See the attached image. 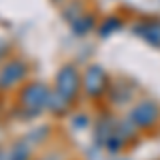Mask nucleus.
<instances>
[{
  "instance_id": "obj_1",
  "label": "nucleus",
  "mask_w": 160,
  "mask_h": 160,
  "mask_svg": "<svg viewBox=\"0 0 160 160\" xmlns=\"http://www.w3.org/2000/svg\"><path fill=\"white\" fill-rule=\"evenodd\" d=\"M49 98H51V86L45 81H38V79L26 81L17 92V100H19V107L24 109L26 118H37L43 111H47Z\"/></svg>"
},
{
  "instance_id": "obj_2",
  "label": "nucleus",
  "mask_w": 160,
  "mask_h": 160,
  "mask_svg": "<svg viewBox=\"0 0 160 160\" xmlns=\"http://www.w3.org/2000/svg\"><path fill=\"white\" fill-rule=\"evenodd\" d=\"M53 92H58L66 102L73 105L79 98V94L83 92V83H81V71L75 66L73 62H66L58 68V73L53 77Z\"/></svg>"
},
{
  "instance_id": "obj_3",
  "label": "nucleus",
  "mask_w": 160,
  "mask_h": 160,
  "mask_svg": "<svg viewBox=\"0 0 160 160\" xmlns=\"http://www.w3.org/2000/svg\"><path fill=\"white\" fill-rule=\"evenodd\" d=\"M126 118L132 122L137 130H149L160 124V102L154 98H137L130 107Z\"/></svg>"
},
{
  "instance_id": "obj_4",
  "label": "nucleus",
  "mask_w": 160,
  "mask_h": 160,
  "mask_svg": "<svg viewBox=\"0 0 160 160\" xmlns=\"http://www.w3.org/2000/svg\"><path fill=\"white\" fill-rule=\"evenodd\" d=\"M28 77V62L24 58H7L0 62V92H11L13 88H22Z\"/></svg>"
},
{
  "instance_id": "obj_5",
  "label": "nucleus",
  "mask_w": 160,
  "mask_h": 160,
  "mask_svg": "<svg viewBox=\"0 0 160 160\" xmlns=\"http://www.w3.org/2000/svg\"><path fill=\"white\" fill-rule=\"evenodd\" d=\"M81 83H83V92L90 98H98L102 94H107L111 79L100 64H88L81 71Z\"/></svg>"
},
{
  "instance_id": "obj_6",
  "label": "nucleus",
  "mask_w": 160,
  "mask_h": 160,
  "mask_svg": "<svg viewBox=\"0 0 160 160\" xmlns=\"http://www.w3.org/2000/svg\"><path fill=\"white\" fill-rule=\"evenodd\" d=\"M109 102L115 107H128L137 100V83L130 79H115L111 81L109 90Z\"/></svg>"
},
{
  "instance_id": "obj_7",
  "label": "nucleus",
  "mask_w": 160,
  "mask_h": 160,
  "mask_svg": "<svg viewBox=\"0 0 160 160\" xmlns=\"http://www.w3.org/2000/svg\"><path fill=\"white\" fill-rule=\"evenodd\" d=\"M132 32L152 47H160V17H149L132 24Z\"/></svg>"
},
{
  "instance_id": "obj_8",
  "label": "nucleus",
  "mask_w": 160,
  "mask_h": 160,
  "mask_svg": "<svg viewBox=\"0 0 160 160\" xmlns=\"http://www.w3.org/2000/svg\"><path fill=\"white\" fill-rule=\"evenodd\" d=\"M115 130H118V118L105 113V115L98 118V122L94 126V141H96L98 145H105L111 137L115 135Z\"/></svg>"
},
{
  "instance_id": "obj_9",
  "label": "nucleus",
  "mask_w": 160,
  "mask_h": 160,
  "mask_svg": "<svg viewBox=\"0 0 160 160\" xmlns=\"http://www.w3.org/2000/svg\"><path fill=\"white\" fill-rule=\"evenodd\" d=\"M32 149H34V145L22 137L7 148V160H32Z\"/></svg>"
},
{
  "instance_id": "obj_10",
  "label": "nucleus",
  "mask_w": 160,
  "mask_h": 160,
  "mask_svg": "<svg viewBox=\"0 0 160 160\" xmlns=\"http://www.w3.org/2000/svg\"><path fill=\"white\" fill-rule=\"evenodd\" d=\"M71 28H73V34H75V37H86L88 32L96 30V17H94L92 13L86 11L81 17H77L73 24H71Z\"/></svg>"
},
{
  "instance_id": "obj_11",
  "label": "nucleus",
  "mask_w": 160,
  "mask_h": 160,
  "mask_svg": "<svg viewBox=\"0 0 160 160\" xmlns=\"http://www.w3.org/2000/svg\"><path fill=\"white\" fill-rule=\"evenodd\" d=\"M122 28H124L122 19L115 17V15H109V17H105V19L98 24V34H100V37H109V34L118 32V30H122Z\"/></svg>"
},
{
  "instance_id": "obj_12",
  "label": "nucleus",
  "mask_w": 160,
  "mask_h": 160,
  "mask_svg": "<svg viewBox=\"0 0 160 160\" xmlns=\"http://www.w3.org/2000/svg\"><path fill=\"white\" fill-rule=\"evenodd\" d=\"M83 4H81V0H73V2H66L64 7H62V17L68 22V24H73L77 17H81L83 15Z\"/></svg>"
},
{
  "instance_id": "obj_13",
  "label": "nucleus",
  "mask_w": 160,
  "mask_h": 160,
  "mask_svg": "<svg viewBox=\"0 0 160 160\" xmlns=\"http://www.w3.org/2000/svg\"><path fill=\"white\" fill-rule=\"evenodd\" d=\"M68 109H71V102H66V100L62 98L58 92H53V88H51V98H49V107H47V111L53 113V115H62V113H66Z\"/></svg>"
},
{
  "instance_id": "obj_14",
  "label": "nucleus",
  "mask_w": 160,
  "mask_h": 160,
  "mask_svg": "<svg viewBox=\"0 0 160 160\" xmlns=\"http://www.w3.org/2000/svg\"><path fill=\"white\" fill-rule=\"evenodd\" d=\"M88 122H90V120H88L86 113H79V115H75V118H73V124H75V126H81V128L88 126Z\"/></svg>"
},
{
  "instance_id": "obj_15",
  "label": "nucleus",
  "mask_w": 160,
  "mask_h": 160,
  "mask_svg": "<svg viewBox=\"0 0 160 160\" xmlns=\"http://www.w3.org/2000/svg\"><path fill=\"white\" fill-rule=\"evenodd\" d=\"M37 160H62L58 154H47V156H41V158H37Z\"/></svg>"
},
{
  "instance_id": "obj_16",
  "label": "nucleus",
  "mask_w": 160,
  "mask_h": 160,
  "mask_svg": "<svg viewBox=\"0 0 160 160\" xmlns=\"http://www.w3.org/2000/svg\"><path fill=\"white\" fill-rule=\"evenodd\" d=\"M122 160H124V158H122Z\"/></svg>"
}]
</instances>
